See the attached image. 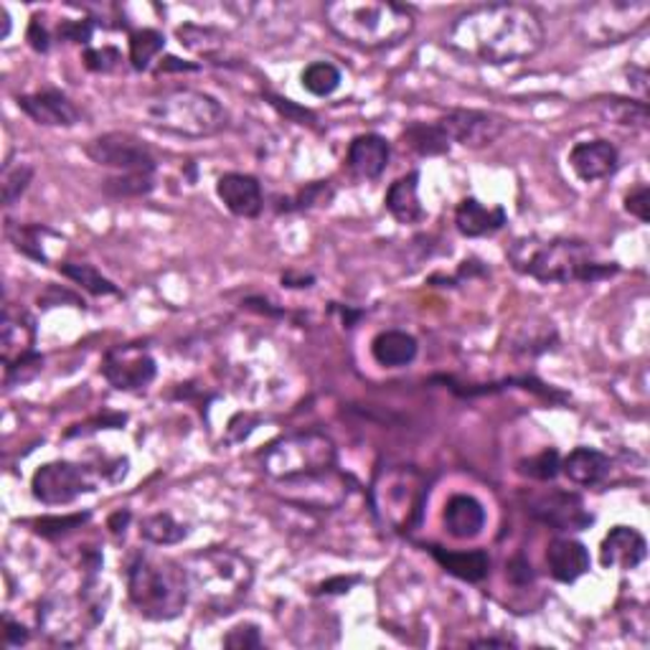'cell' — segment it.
Here are the masks:
<instances>
[{
    "label": "cell",
    "instance_id": "1",
    "mask_svg": "<svg viewBox=\"0 0 650 650\" xmlns=\"http://www.w3.org/2000/svg\"><path fill=\"white\" fill-rule=\"evenodd\" d=\"M546 29L537 8L527 3H486L455 15L445 46L478 64H513L544 48Z\"/></svg>",
    "mask_w": 650,
    "mask_h": 650
},
{
    "label": "cell",
    "instance_id": "2",
    "mask_svg": "<svg viewBox=\"0 0 650 650\" xmlns=\"http://www.w3.org/2000/svg\"><path fill=\"white\" fill-rule=\"evenodd\" d=\"M506 254L516 272L544 285L599 282L618 272V264L599 262L595 249L585 239L574 237H519Z\"/></svg>",
    "mask_w": 650,
    "mask_h": 650
},
{
    "label": "cell",
    "instance_id": "3",
    "mask_svg": "<svg viewBox=\"0 0 650 650\" xmlns=\"http://www.w3.org/2000/svg\"><path fill=\"white\" fill-rule=\"evenodd\" d=\"M328 29L358 48H391L412 36L414 11L391 0H331L323 6Z\"/></svg>",
    "mask_w": 650,
    "mask_h": 650
},
{
    "label": "cell",
    "instance_id": "4",
    "mask_svg": "<svg viewBox=\"0 0 650 650\" xmlns=\"http://www.w3.org/2000/svg\"><path fill=\"white\" fill-rule=\"evenodd\" d=\"M188 574L191 597L208 610L229 615L245 603L254 585V566L235 549L208 546L183 564Z\"/></svg>",
    "mask_w": 650,
    "mask_h": 650
},
{
    "label": "cell",
    "instance_id": "5",
    "mask_svg": "<svg viewBox=\"0 0 650 650\" xmlns=\"http://www.w3.org/2000/svg\"><path fill=\"white\" fill-rule=\"evenodd\" d=\"M128 597L140 618L176 620L191 599L186 566L165 556L136 554L128 564Z\"/></svg>",
    "mask_w": 650,
    "mask_h": 650
},
{
    "label": "cell",
    "instance_id": "6",
    "mask_svg": "<svg viewBox=\"0 0 650 650\" xmlns=\"http://www.w3.org/2000/svg\"><path fill=\"white\" fill-rule=\"evenodd\" d=\"M99 566H89L77 595L52 592L39 605V628L59 646H77L85 640L107 613V587L97 579Z\"/></svg>",
    "mask_w": 650,
    "mask_h": 650
},
{
    "label": "cell",
    "instance_id": "7",
    "mask_svg": "<svg viewBox=\"0 0 650 650\" xmlns=\"http://www.w3.org/2000/svg\"><path fill=\"white\" fill-rule=\"evenodd\" d=\"M150 128L178 138H214L227 130L229 112L221 102L198 89H171L145 105Z\"/></svg>",
    "mask_w": 650,
    "mask_h": 650
},
{
    "label": "cell",
    "instance_id": "8",
    "mask_svg": "<svg viewBox=\"0 0 650 650\" xmlns=\"http://www.w3.org/2000/svg\"><path fill=\"white\" fill-rule=\"evenodd\" d=\"M427 496V475L412 468V465L381 468L371 483L373 513L394 533H410L420 527Z\"/></svg>",
    "mask_w": 650,
    "mask_h": 650
},
{
    "label": "cell",
    "instance_id": "9",
    "mask_svg": "<svg viewBox=\"0 0 650 650\" xmlns=\"http://www.w3.org/2000/svg\"><path fill=\"white\" fill-rule=\"evenodd\" d=\"M338 465L336 443L325 432H295L280 437L262 455V470L272 483L305 478Z\"/></svg>",
    "mask_w": 650,
    "mask_h": 650
},
{
    "label": "cell",
    "instance_id": "10",
    "mask_svg": "<svg viewBox=\"0 0 650 650\" xmlns=\"http://www.w3.org/2000/svg\"><path fill=\"white\" fill-rule=\"evenodd\" d=\"M648 21V0H597L579 8L574 15V29L589 46H613L643 31Z\"/></svg>",
    "mask_w": 650,
    "mask_h": 650
},
{
    "label": "cell",
    "instance_id": "11",
    "mask_svg": "<svg viewBox=\"0 0 650 650\" xmlns=\"http://www.w3.org/2000/svg\"><path fill=\"white\" fill-rule=\"evenodd\" d=\"M99 475L87 465L54 461L41 465L31 478V494L44 506H69L82 494L97 490Z\"/></svg>",
    "mask_w": 650,
    "mask_h": 650
},
{
    "label": "cell",
    "instance_id": "12",
    "mask_svg": "<svg viewBox=\"0 0 650 650\" xmlns=\"http://www.w3.org/2000/svg\"><path fill=\"white\" fill-rule=\"evenodd\" d=\"M278 486V496L282 501L295 503L300 508H313V511H336V508L348 501L354 490V480L346 473L336 468L305 475V478L295 480H282L274 483Z\"/></svg>",
    "mask_w": 650,
    "mask_h": 650
},
{
    "label": "cell",
    "instance_id": "13",
    "mask_svg": "<svg viewBox=\"0 0 650 650\" xmlns=\"http://www.w3.org/2000/svg\"><path fill=\"white\" fill-rule=\"evenodd\" d=\"M85 153L91 163L118 173H155L158 169L155 153L145 140L120 130L89 140Z\"/></svg>",
    "mask_w": 650,
    "mask_h": 650
},
{
    "label": "cell",
    "instance_id": "14",
    "mask_svg": "<svg viewBox=\"0 0 650 650\" xmlns=\"http://www.w3.org/2000/svg\"><path fill=\"white\" fill-rule=\"evenodd\" d=\"M158 364L145 346H115L102 358V377L118 391H143L155 381Z\"/></svg>",
    "mask_w": 650,
    "mask_h": 650
},
{
    "label": "cell",
    "instance_id": "15",
    "mask_svg": "<svg viewBox=\"0 0 650 650\" xmlns=\"http://www.w3.org/2000/svg\"><path fill=\"white\" fill-rule=\"evenodd\" d=\"M449 143H457L470 150L494 145L508 130V120L501 115L483 110H449L437 120Z\"/></svg>",
    "mask_w": 650,
    "mask_h": 650
},
{
    "label": "cell",
    "instance_id": "16",
    "mask_svg": "<svg viewBox=\"0 0 650 650\" xmlns=\"http://www.w3.org/2000/svg\"><path fill=\"white\" fill-rule=\"evenodd\" d=\"M527 511L533 519L556 531H585L595 521V516L587 511L582 498L577 494H566V490L537 496Z\"/></svg>",
    "mask_w": 650,
    "mask_h": 650
},
{
    "label": "cell",
    "instance_id": "17",
    "mask_svg": "<svg viewBox=\"0 0 650 650\" xmlns=\"http://www.w3.org/2000/svg\"><path fill=\"white\" fill-rule=\"evenodd\" d=\"M36 318L26 307L8 303L3 307V318H0V358L3 366H11L21 358L36 354Z\"/></svg>",
    "mask_w": 650,
    "mask_h": 650
},
{
    "label": "cell",
    "instance_id": "18",
    "mask_svg": "<svg viewBox=\"0 0 650 650\" xmlns=\"http://www.w3.org/2000/svg\"><path fill=\"white\" fill-rule=\"evenodd\" d=\"M19 110L44 128H74L82 120V110L59 89H41L19 97Z\"/></svg>",
    "mask_w": 650,
    "mask_h": 650
},
{
    "label": "cell",
    "instance_id": "19",
    "mask_svg": "<svg viewBox=\"0 0 650 650\" xmlns=\"http://www.w3.org/2000/svg\"><path fill=\"white\" fill-rule=\"evenodd\" d=\"M6 237L15 252L39 264H52L66 249V239L44 224H6Z\"/></svg>",
    "mask_w": 650,
    "mask_h": 650
},
{
    "label": "cell",
    "instance_id": "20",
    "mask_svg": "<svg viewBox=\"0 0 650 650\" xmlns=\"http://www.w3.org/2000/svg\"><path fill=\"white\" fill-rule=\"evenodd\" d=\"M570 169L574 171V176L585 183L605 181L618 173L620 153L610 140H585V143H577L572 148Z\"/></svg>",
    "mask_w": 650,
    "mask_h": 650
},
{
    "label": "cell",
    "instance_id": "21",
    "mask_svg": "<svg viewBox=\"0 0 650 650\" xmlns=\"http://www.w3.org/2000/svg\"><path fill=\"white\" fill-rule=\"evenodd\" d=\"M648 541L632 527H615L599 544V562L607 570L632 572L646 562Z\"/></svg>",
    "mask_w": 650,
    "mask_h": 650
},
{
    "label": "cell",
    "instance_id": "22",
    "mask_svg": "<svg viewBox=\"0 0 650 650\" xmlns=\"http://www.w3.org/2000/svg\"><path fill=\"white\" fill-rule=\"evenodd\" d=\"M216 196L221 198V204L231 214L241 216V219H257L264 208L262 183L249 176V173H224L216 181Z\"/></svg>",
    "mask_w": 650,
    "mask_h": 650
},
{
    "label": "cell",
    "instance_id": "23",
    "mask_svg": "<svg viewBox=\"0 0 650 650\" xmlns=\"http://www.w3.org/2000/svg\"><path fill=\"white\" fill-rule=\"evenodd\" d=\"M391 161V143L377 132H364L356 136L348 145L346 165L351 176L358 181H377L387 171Z\"/></svg>",
    "mask_w": 650,
    "mask_h": 650
},
{
    "label": "cell",
    "instance_id": "24",
    "mask_svg": "<svg viewBox=\"0 0 650 650\" xmlns=\"http://www.w3.org/2000/svg\"><path fill=\"white\" fill-rule=\"evenodd\" d=\"M506 212L503 206H486L475 196L463 198L455 208V227L463 237L480 239V237H494L496 231L506 227Z\"/></svg>",
    "mask_w": 650,
    "mask_h": 650
},
{
    "label": "cell",
    "instance_id": "25",
    "mask_svg": "<svg viewBox=\"0 0 650 650\" xmlns=\"http://www.w3.org/2000/svg\"><path fill=\"white\" fill-rule=\"evenodd\" d=\"M549 574L562 585H572L579 577H585L592 566L587 546L577 539H554L546 549Z\"/></svg>",
    "mask_w": 650,
    "mask_h": 650
},
{
    "label": "cell",
    "instance_id": "26",
    "mask_svg": "<svg viewBox=\"0 0 650 650\" xmlns=\"http://www.w3.org/2000/svg\"><path fill=\"white\" fill-rule=\"evenodd\" d=\"M486 506H483L478 498L468 494H457L445 503L443 523L445 531L453 539L470 541L480 537L483 529H486Z\"/></svg>",
    "mask_w": 650,
    "mask_h": 650
},
{
    "label": "cell",
    "instance_id": "27",
    "mask_svg": "<svg viewBox=\"0 0 650 650\" xmlns=\"http://www.w3.org/2000/svg\"><path fill=\"white\" fill-rule=\"evenodd\" d=\"M610 457L595 447H574L562 461V473L570 483L582 488H595L610 475Z\"/></svg>",
    "mask_w": 650,
    "mask_h": 650
},
{
    "label": "cell",
    "instance_id": "28",
    "mask_svg": "<svg viewBox=\"0 0 650 650\" xmlns=\"http://www.w3.org/2000/svg\"><path fill=\"white\" fill-rule=\"evenodd\" d=\"M384 206L399 224H404V227H410V224H420L424 219V208L420 202V173L410 171L407 176L391 183L387 191Z\"/></svg>",
    "mask_w": 650,
    "mask_h": 650
},
{
    "label": "cell",
    "instance_id": "29",
    "mask_svg": "<svg viewBox=\"0 0 650 650\" xmlns=\"http://www.w3.org/2000/svg\"><path fill=\"white\" fill-rule=\"evenodd\" d=\"M416 351H420V344L407 331H381L371 340L373 361L384 366V369H404V366L414 361Z\"/></svg>",
    "mask_w": 650,
    "mask_h": 650
},
{
    "label": "cell",
    "instance_id": "30",
    "mask_svg": "<svg viewBox=\"0 0 650 650\" xmlns=\"http://www.w3.org/2000/svg\"><path fill=\"white\" fill-rule=\"evenodd\" d=\"M430 554L443 566L447 574L463 582H483L490 572V556L483 549H470V552H447V549L430 546Z\"/></svg>",
    "mask_w": 650,
    "mask_h": 650
},
{
    "label": "cell",
    "instance_id": "31",
    "mask_svg": "<svg viewBox=\"0 0 650 650\" xmlns=\"http://www.w3.org/2000/svg\"><path fill=\"white\" fill-rule=\"evenodd\" d=\"M556 344V331L552 323L531 318L527 323H516L508 338V348L519 356H539L552 351Z\"/></svg>",
    "mask_w": 650,
    "mask_h": 650
},
{
    "label": "cell",
    "instance_id": "32",
    "mask_svg": "<svg viewBox=\"0 0 650 650\" xmlns=\"http://www.w3.org/2000/svg\"><path fill=\"white\" fill-rule=\"evenodd\" d=\"M402 145L422 158L445 155L449 150V140L437 122H412L402 130Z\"/></svg>",
    "mask_w": 650,
    "mask_h": 650
},
{
    "label": "cell",
    "instance_id": "33",
    "mask_svg": "<svg viewBox=\"0 0 650 650\" xmlns=\"http://www.w3.org/2000/svg\"><path fill=\"white\" fill-rule=\"evenodd\" d=\"M140 537H143L148 544L173 546L181 544V541L188 537V527L173 519L171 513H150L140 521Z\"/></svg>",
    "mask_w": 650,
    "mask_h": 650
},
{
    "label": "cell",
    "instance_id": "34",
    "mask_svg": "<svg viewBox=\"0 0 650 650\" xmlns=\"http://www.w3.org/2000/svg\"><path fill=\"white\" fill-rule=\"evenodd\" d=\"M59 272L66 280H72L74 285L87 290L89 295L107 297V295H120L118 285L112 280H107L97 267L85 264V262H59Z\"/></svg>",
    "mask_w": 650,
    "mask_h": 650
},
{
    "label": "cell",
    "instance_id": "35",
    "mask_svg": "<svg viewBox=\"0 0 650 650\" xmlns=\"http://www.w3.org/2000/svg\"><path fill=\"white\" fill-rule=\"evenodd\" d=\"M165 48V36L158 29H138L130 33L128 62L136 72H148L150 64L158 59Z\"/></svg>",
    "mask_w": 650,
    "mask_h": 650
},
{
    "label": "cell",
    "instance_id": "36",
    "mask_svg": "<svg viewBox=\"0 0 650 650\" xmlns=\"http://www.w3.org/2000/svg\"><path fill=\"white\" fill-rule=\"evenodd\" d=\"M599 112H603L605 120L620 124V128H632V130L648 128V105L636 102V99L610 97L605 99V102H599Z\"/></svg>",
    "mask_w": 650,
    "mask_h": 650
},
{
    "label": "cell",
    "instance_id": "37",
    "mask_svg": "<svg viewBox=\"0 0 650 650\" xmlns=\"http://www.w3.org/2000/svg\"><path fill=\"white\" fill-rule=\"evenodd\" d=\"M181 46L198 56H216L224 48V33L212 26H198V23H183L176 29Z\"/></svg>",
    "mask_w": 650,
    "mask_h": 650
},
{
    "label": "cell",
    "instance_id": "38",
    "mask_svg": "<svg viewBox=\"0 0 650 650\" xmlns=\"http://www.w3.org/2000/svg\"><path fill=\"white\" fill-rule=\"evenodd\" d=\"M300 82H303L305 91H311L313 97H331L340 87V82H344V74L331 62H313L300 74Z\"/></svg>",
    "mask_w": 650,
    "mask_h": 650
},
{
    "label": "cell",
    "instance_id": "39",
    "mask_svg": "<svg viewBox=\"0 0 650 650\" xmlns=\"http://www.w3.org/2000/svg\"><path fill=\"white\" fill-rule=\"evenodd\" d=\"M102 188L112 198H136L150 194L155 188V181L153 173H118L115 178H107Z\"/></svg>",
    "mask_w": 650,
    "mask_h": 650
},
{
    "label": "cell",
    "instance_id": "40",
    "mask_svg": "<svg viewBox=\"0 0 650 650\" xmlns=\"http://www.w3.org/2000/svg\"><path fill=\"white\" fill-rule=\"evenodd\" d=\"M519 473L527 475V478H533V480H554L556 475L562 473V457L556 449H541L539 455L529 457V461H521L519 463Z\"/></svg>",
    "mask_w": 650,
    "mask_h": 650
},
{
    "label": "cell",
    "instance_id": "41",
    "mask_svg": "<svg viewBox=\"0 0 650 650\" xmlns=\"http://www.w3.org/2000/svg\"><path fill=\"white\" fill-rule=\"evenodd\" d=\"M33 181V169L29 163H6L3 169V181H0V188H3V204L13 206L19 198L26 194L29 183Z\"/></svg>",
    "mask_w": 650,
    "mask_h": 650
},
{
    "label": "cell",
    "instance_id": "42",
    "mask_svg": "<svg viewBox=\"0 0 650 650\" xmlns=\"http://www.w3.org/2000/svg\"><path fill=\"white\" fill-rule=\"evenodd\" d=\"M82 62H85L87 69L95 72V74H112V72L120 69L124 59H122L120 48H115V46H102V48L87 46Z\"/></svg>",
    "mask_w": 650,
    "mask_h": 650
},
{
    "label": "cell",
    "instance_id": "43",
    "mask_svg": "<svg viewBox=\"0 0 650 650\" xmlns=\"http://www.w3.org/2000/svg\"><path fill=\"white\" fill-rule=\"evenodd\" d=\"M333 198H336V191L328 181H315V183H307V186L300 191V194L290 202V208H315V206H331Z\"/></svg>",
    "mask_w": 650,
    "mask_h": 650
},
{
    "label": "cell",
    "instance_id": "44",
    "mask_svg": "<svg viewBox=\"0 0 650 650\" xmlns=\"http://www.w3.org/2000/svg\"><path fill=\"white\" fill-rule=\"evenodd\" d=\"M87 521H89V513H72V516H62V519L59 516H48V519L36 521V533H41V537L46 539H56L74 529H82Z\"/></svg>",
    "mask_w": 650,
    "mask_h": 650
},
{
    "label": "cell",
    "instance_id": "45",
    "mask_svg": "<svg viewBox=\"0 0 650 650\" xmlns=\"http://www.w3.org/2000/svg\"><path fill=\"white\" fill-rule=\"evenodd\" d=\"M41 369H44V356L41 354H31L26 358H21V361L6 366V387L26 384V381L39 377Z\"/></svg>",
    "mask_w": 650,
    "mask_h": 650
},
{
    "label": "cell",
    "instance_id": "46",
    "mask_svg": "<svg viewBox=\"0 0 650 650\" xmlns=\"http://www.w3.org/2000/svg\"><path fill=\"white\" fill-rule=\"evenodd\" d=\"M224 646L235 648V650H247V648H260L262 646V636L260 628L254 622H241L237 628H231L224 638Z\"/></svg>",
    "mask_w": 650,
    "mask_h": 650
},
{
    "label": "cell",
    "instance_id": "47",
    "mask_svg": "<svg viewBox=\"0 0 650 650\" xmlns=\"http://www.w3.org/2000/svg\"><path fill=\"white\" fill-rule=\"evenodd\" d=\"M97 23L91 19H85V21H62L59 29H56V33H59L62 41H72V44H82V46H89L91 41V33H95Z\"/></svg>",
    "mask_w": 650,
    "mask_h": 650
},
{
    "label": "cell",
    "instance_id": "48",
    "mask_svg": "<svg viewBox=\"0 0 650 650\" xmlns=\"http://www.w3.org/2000/svg\"><path fill=\"white\" fill-rule=\"evenodd\" d=\"M625 212L632 214L643 224L650 221V188L646 186V183H640V186H636L628 196H625Z\"/></svg>",
    "mask_w": 650,
    "mask_h": 650
},
{
    "label": "cell",
    "instance_id": "49",
    "mask_svg": "<svg viewBox=\"0 0 650 650\" xmlns=\"http://www.w3.org/2000/svg\"><path fill=\"white\" fill-rule=\"evenodd\" d=\"M26 39H29L33 52H39V54H46L48 48H52V33H48V29L44 26V21H41L39 15H33L31 19Z\"/></svg>",
    "mask_w": 650,
    "mask_h": 650
},
{
    "label": "cell",
    "instance_id": "50",
    "mask_svg": "<svg viewBox=\"0 0 650 650\" xmlns=\"http://www.w3.org/2000/svg\"><path fill=\"white\" fill-rule=\"evenodd\" d=\"M6 643L13 646V648L29 643V630L23 628L21 622H15L13 618H8V615H6Z\"/></svg>",
    "mask_w": 650,
    "mask_h": 650
},
{
    "label": "cell",
    "instance_id": "51",
    "mask_svg": "<svg viewBox=\"0 0 650 650\" xmlns=\"http://www.w3.org/2000/svg\"><path fill=\"white\" fill-rule=\"evenodd\" d=\"M508 577H511L516 585H527V582L533 579V572H531V564L527 560H513L508 564Z\"/></svg>",
    "mask_w": 650,
    "mask_h": 650
},
{
    "label": "cell",
    "instance_id": "52",
    "mask_svg": "<svg viewBox=\"0 0 650 650\" xmlns=\"http://www.w3.org/2000/svg\"><path fill=\"white\" fill-rule=\"evenodd\" d=\"M358 579H331L321 585V592H328V595H340V592H348V587L356 585Z\"/></svg>",
    "mask_w": 650,
    "mask_h": 650
},
{
    "label": "cell",
    "instance_id": "53",
    "mask_svg": "<svg viewBox=\"0 0 650 650\" xmlns=\"http://www.w3.org/2000/svg\"><path fill=\"white\" fill-rule=\"evenodd\" d=\"M282 285H285V288H311L313 278H311V274H303V278L293 280V272H288V274H282Z\"/></svg>",
    "mask_w": 650,
    "mask_h": 650
},
{
    "label": "cell",
    "instance_id": "54",
    "mask_svg": "<svg viewBox=\"0 0 650 650\" xmlns=\"http://www.w3.org/2000/svg\"><path fill=\"white\" fill-rule=\"evenodd\" d=\"M128 523H130V511H118V513H115L112 519H110V529H112L115 533H120V531L124 533V527H128Z\"/></svg>",
    "mask_w": 650,
    "mask_h": 650
},
{
    "label": "cell",
    "instance_id": "55",
    "mask_svg": "<svg viewBox=\"0 0 650 650\" xmlns=\"http://www.w3.org/2000/svg\"><path fill=\"white\" fill-rule=\"evenodd\" d=\"M473 646H475V648H494V646H501V648H506V646H511V643H508V640L486 638V640H473Z\"/></svg>",
    "mask_w": 650,
    "mask_h": 650
},
{
    "label": "cell",
    "instance_id": "56",
    "mask_svg": "<svg viewBox=\"0 0 650 650\" xmlns=\"http://www.w3.org/2000/svg\"><path fill=\"white\" fill-rule=\"evenodd\" d=\"M0 19H3V39H8V33H11V15H8L6 6H0Z\"/></svg>",
    "mask_w": 650,
    "mask_h": 650
}]
</instances>
